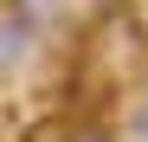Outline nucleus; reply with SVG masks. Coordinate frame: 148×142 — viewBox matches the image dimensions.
<instances>
[{"label":"nucleus","instance_id":"1","mask_svg":"<svg viewBox=\"0 0 148 142\" xmlns=\"http://www.w3.org/2000/svg\"><path fill=\"white\" fill-rule=\"evenodd\" d=\"M26 52H32V32L19 26V19H13L7 7H0V78H7V71H13L19 58H26Z\"/></svg>","mask_w":148,"mask_h":142},{"label":"nucleus","instance_id":"2","mask_svg":"<svg viewBox=\"0 0 148 142\" xmlns=\"http://www.w3.org/2000/svg\"><path fill=\"white\" fill-rule=\"evenodd\" d=\"M7 13H13L19 26L32 32V39H39L45 26H52V13H58V0H7Z\"/></svg>","mask_w":148,"mask_h":142},{"label":"nucleus","instance_id":"3","mask_svg":"<svg viewBox=\"0 0 148 142\" xmlns=\"http://www.w3.org/2000/svg\"><path fill=\"white\" fill-rule=\"evenodd\" d=\"M71 142H116V136H110V129H97V123H90V129H77V136H71Z\"/></svg>","mask_w":148,"mask_h":142},{"label":"nucleus","instance_id":"4","mask_svg":"<svg viewBox=\"0 0 148 142\" xmlns=\"http://www.w3.org/2000/svg\"><path fill=\"white\" fill-rule=\"evenodd\" d=\"M129 129H135V136H142V142H148V103H142V110H135V116H129Z\"/></svg>","mask_w":148,"mask_h":142}]
</instances>
